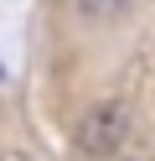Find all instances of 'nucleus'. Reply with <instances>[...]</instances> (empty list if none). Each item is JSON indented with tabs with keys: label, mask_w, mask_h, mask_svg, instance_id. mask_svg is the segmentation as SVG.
<instances>
[{
	"label": "nucleus",
	"mask_w": 155,
	"mask_h": 161,
	"mask_svg": "<svg viewBox=\"0 0 155 161\" xmlns=\"http://www.w3.org/2000/svg\"><path fill=\"white\" fill-rule=\"evenodd\" d=\"M78 11L88 16V21H109V16L129 11V0H78Z\"/></svg>",
	"instance_id": "f03ea898"
},
{
	"label": "nucleus",
	"mask_w": 155,
	"mask_h": 161,
	"mask_svg": "<svg viewBox=\"0 0 155 161\" xmlns=\"http://www.w3.org/2000/svg\"><path fill=\"white\" fill-rule=\"evenodd\" d=\"M0 161H31V156H21V151H5V156H0Z\"/></svg>",
	"instance_id": "7ed1b4c3"
},
{
	"label": "nucleus",
	"mask_w": 155,
	"mask_h": 161,
	"mask_svg": "<svg viewBox=\"0 0 155 161\" xmlns=\"http://www.w3.org/2000/svg\"><path fill=\"white\" fill-rule=\"evenodd\" d=\"M119 140H124V109H119V104H109V109H98V114L88 119V130L78 135V146L103 156V151H114Z\"/></svg>",
	"instance_id": "f257e3e1"
}]
</instances>
